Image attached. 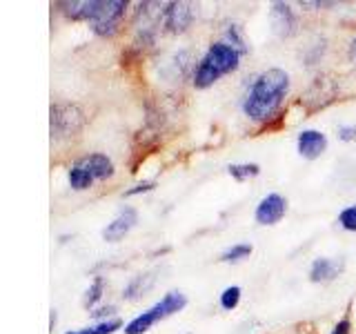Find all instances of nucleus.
I'll list each match as a JSON object with an SVG mask.
<instances>
[{
  "label": "nucleus",
  "mask_w": 356,
  "mask_h": 334,
  "mask_svg": "<svg viewBox=\"0 0 356 334\" xmlns=\"http://www.w3.org/2000/svg\"><path fill=\"white\" fill-rule=\"evenodd\" d=\"M289 92V76L283 70H267L248 89L243 98V114L254 122L270 120Z\"/></svg>",
  "instance_id": "nucleus-1"
},
{
  "label": "nucleus",
  "mask_w": 356,
  "mask_h": 334,
  "mask_svg": "<svg viewBox=\"0 0 356 334\" xmlns=\"http://www.w3.org/2000/svg\"><path fill=\"white\" fill-rule=\"evenodd\" d=\"M241 63V51L232 47L229 42H214L209 45V49L200 58L196 72H194V85L198 89H205L214 85L220 76L229 72H236Z\"/></svg>",
  "instance_id": "nucleus-2"
},
{
  "label": "nucleus",
  "mask_w": 356,
  "mask_h": 334,
  "mask_svg": "<svg viewBox=\"0 0 356 334\" xmlns=\"http://www.w3.org/2000/svg\"><path fill=\"white\" fill-rule=\"evenodd\" d=\"M114 176V163L107 159L105 154H89L78 159L70 170V185L78 192L89 189L96 181H105V178Z\"/></svg>",
  "instance_id": "nucleus-3"
},
{
  "label": "nucleus",
  "mask_w": 356,
  "mask_h": 334,
  "mask_svg": "<svg viewBox=\"0 0 356 334\" xmlns=\"http://www.w3.org/2000/svg\"><path fill=\"white\" fill-rule=\"evenodd\" d=\"M185 305H187V299H185L183 292H167L163 296V301H159V303L152 305L147 312H143V315H138L134 321H129L127 326H125V334H143V332H147L159 321L176 315V312H181Z\"/></svg>",
  "instance_id": "nucleus-4"
},
{
  "label": "nucleus",
  "mask_w": 356,
  "mask_h": 334,
  "mask_svg": "<svg viewBox=\"0 0 356 334\" xmlns=\"http://www.w3.org/2000/svg\"><path fill=\"white\" fill-rule=\"evenodd\" d=\"M51 138H70L76 136L85 125V114L78 105L56 103L51 105Z\"/></svg>",
  "instance_id": "nucleus-5"
},
{
  "label": "nucleus",
  "mask_w": 356,
  "mask_h": 334,
  "mask_svg": "<svg viewBox=\"0 0 356 334\" xmlns=\"http://www.w3.org/2000/svg\"><path fill=\"white\" fill-rule=\"evenodd\" d=\"M125 9H127L125 0H100V7L92 22H89V27L98 36H114L122 16H125Z\"/></svg>",
  "instance_id": "nucleus-6"
},
{
  "label": "nucleus",
  "mask_w": 356,
  "mask_h": 334,
  "mask_svg": "<svg viewBox=\"0 0 356 334\" xmlns=\"http://www.w3.org/2000/svg\"><path fill=\"white\" fill-rule=\"evenodd\" d=\"M194 20V9L189 3H170L163 9V27L170 33H183Z\"/></svg>",
  "instance_id": "nucleus-7"
},
{
  "label": "nucleus",
  "mask_w": 356,
  "mask_h": 334,
  "mask_svg": "<svg viewBox=\"0 0 356 334\" xmlns=\"http://www.w3.org/2000/svg\"><path fill=\"white\" fill-rule=\"evenodd\" d=\"M285 212H287V200L281 194H267L259 203V207H256L254 218L261 225H276L285 216Z\"/></svg>",
  "instance_id": "nucleus-8"
},
{
  "label": "nucleus",
  "mask_w": 356,
  "mask_h": 334,
  "mask_svg": "<svg viewBox=\"0 0 356 334\" xmlns=\"http://www.w3.org/2000/svg\"><path fill=\"white\" fill-rule=\"evenodd\" d=\"M136 223H138L136 209H134V207H122L118 212V216L103 230V239L109 241V243H116L122 237H127V234L134 230V225H136Z\"/></svg>",
  "instance_id": "nucleus-9"
},
{
  "label": "nucleus",
  "mask_w": 356,
  "mask_h": 334,
  "mask_svg": "<svg viewBox=\"0 0 356 334\" xmlns=\"http://www.w3.org/2000/svg\"><path fill=\"white\" fill-rule=\"evenodd\" d=\"M298 154L307 161H314L327 150V138L325 134H321L318 129H303L298 134Z\"/></svg>",
  "instance_id": "nucleus-10"
},
{
  "label": "nucleus",
  "mask_w": 356,
  "mask_h": 334,
  "mask_svg": "<svg viewBox=\"0 0 356 334\" xmlns=\"http://www.w3.org/2000/svg\"><path fill=\"white\" fill-rule=\"evenodd\" d=\"M272 25H274V31L281 38L292 36V33L296 31V25H298L292 7H289L287 3H274L272 5Z\"/></svg>",
  "instance_id": "nucleus-11"
},
{
  "label": "nucleus",
  "mask_w": 356,
  "mask_h": 334,
  "mask_svg": "<svg viewBox=\"0 0 356 334\" xmlns=\"http://www.w3.org/2000/svg\"><path fill=\"white\" fill-rule=\"evenodd\" d=\"M343 259H316L312 263L309 270V281L312 283H330L343 272Z\"/></svg>",
  "instance_id": "nucleus-12"
},
{
  "label": "nucleus",
  "mask_w": 356,
  "mask_h": 334,
  "mask_svg": "<svg viewBox=\"0 0 356 334\" xmlns=\"http://www.w3.org/2000/svg\"><path fill=\"white\" fill-rule=\"evenodd\" d=\"M58 7H65L63 11L72 20H87L92 22L96 11L100 7V0H81V3H60Z\"/></svg>",
  "instance_id": "nucleus-13"
},
{
  "label": "nucleus",
  "mask_w": 356,
  "mask_h": 334,
  "mask_svg": "<svg viewBox=\"0 0 356 334\" xmlns=\"http://www.w3.org/2000/svg\"><path fill=\"white\" fill-rule=\"evenodd\" d=\"M154 281H156V276H152V274H138V276L134 278V281L125 287V292H122V296L129 299V301H136V299H140L145 292H149L152 285H154Z\"/></svg>",
  "instance_id": "nucleus-14"
},
{
  "label": "nucleus",
  "mask_w": 356,
  "mask_h": 334,
  "mask_svg": "<svg viewBox=\"0 0 356 334\" xmlns=\"http://www.w3.org/2000/svg\"><path fill=\"white\" fill-rule=\"evenodd\" d=\"M252 254V245L250 243H238V245H232L229 250L222 252V261L225 263H238L243 259H248Z\"/></svg>",
  "instance_id": "nucleus-15"
},
{
  "label": "nucleus",
  "mask_w": 356,
  "mask_h": 334,
  "mask_svg": "<svg viewBox=\"0 0 356 334\" xmlns=\"http://www.w3.org/2000/svg\"><path fill=\"white\" fill-rule=\"evenodd\" d=\"M229 174L236 178V181H248L261 174V167L256 163H243V165H229Z\"/></svg>",
  "instance_id": "nucleus-16"
},
{
  "label": "nucleus",
  "mask_w": 356,
  "mask_h": 334,
  "mask_svg": "<svg viewBox=\"0 0 356 334\" xmlns=\"http://www.w3.org/2000/svg\"><path fill=\"white\" fill-rule=\"evenodd\" d=\"M122 328V323L118 319L114 321H103V323H98V326L94 328H85V330H78V332H67V334H114L116 330Z\"/></svg>",
  "instance_id": "nucleus-17"
},
{
  "label": "nucleus",
  "mask_w": 356,
  "mask_h": 334,
  "mask_svg": "<svg viewBox=\"0 0 356 334\" xmlns=\"http://www.w3.org/2000/svg\"><path fill=\"white\" fill-rule=\"evenodd\" d=\"M103 287H105V283H103V278H96L94 281V285L87 289L85 292V299H83V305L85 308H94L98 301H100V296H103Z\"/></svg>",
  "instance_id": "nucleus-18"
},
{
  "label": "nucleus",
  "mask_w": 356,
  "mask_h": 334,
  "mask_svg": "<svg viewBox=\"0 0 356 334\" xmlns=\"http://www.w3.org/2000/svg\"><path fill=\"white\" fill-rule=\"evenodd\" d=\"M238 301H241V287L232 285V287H227L225 292L220 294V308L222 310H234V308L238 305Z\"/></svg>",
  "instance_id": "nucleus-19"
},
{
  "label": "nucleus",
  "mask_w": 356,
  "mask_h": 334,
  "mask_svg": "<svg viewBox=\"0 0 356 334\" xmlns=\"http://www.w3.org/2000/svg\"><path fill=\"white\" fill-rule=\"evenodd\" d=\"M339 223H341V228H343V230L356 232V205L345 207V209L341 212V214H339Z\"/></svg>",
  "instance_id": "nucleus-20"
},
{
  "label": "nucleus",
  "mask_w": 356,
  "mask_h": 334,
  "mask_svg": "<svg viewBox=\"0 0 356 334\" xmlns=\"http://www.w3.org/2000/svg\"><path fill=\"white\" fill-rule=\"evenodd\" d=\"M227 38H229V45H232V47H236L241 54L248 51V45H245V40H243V36H241V29H238L236 25H232V29L227 31Z\"/></svg>",
  "instance_id": "nucleus-21"
},
{
  "label": "nucleus",
  "mask_w": 356,
  "mask_h": 334,
  "mask_svg": "<svg viewBox=\"0 0 356 334\" xmlns=\"http://www.w3.org/2000/svg\"><path fill=\"white\" fill-rule=\"evenodd\" d=\"M339 138L350 143V141H356V125H343L339 127Z\"/></svg>",
  "instance_id": "nucleus-22"
},
{
  "label": "nucleus",
  "mask_w": 356,
  "mask_h": 334,
  "mask_svg": "<svg viewBox=\"0 0 356 334\" xmlns=\"http://www.w3.org/2000/svg\"><path fill=\"white\" fill-rule=\"evenodd\" d=\"M350 330H352V323L348 319H343L337 323V328L332 330V334H350Z\"/></svg>",
  "instance_id": "nucleus-23"
},
{
  "label": "nucleus",
  "mask_w": 356,
  "mask_h": 334,
  "mask_svg": "<svg viewBox=\"0 0 356 334\" xmlns=\"http://www.w3.org/2000/svg\"><path fill=\"white\" fill-rule=\"evenodd\" d=\"M149 189H154V183H140V185H136L134 189H129V192H125V196H134V194H140V192H149Z\"/></svg>",
  "instance_id": "nucleus-24"
},
{
  "label": "nucleus",
  "mask_w": 356,
  "mask_h": 334,
  "mask_svg": "<svg viewBox=\"0 0 356 334\" xmlns=\"http://www.w3.org/2000/svg\"><path fill=\"white\" fill-rule=\"evenodd\" d=\"M111 312H114V308H111V305H109V308H100V310L94 312V317L100 319V317H105V315H111Z\"/></svg>",
  "instance_id": "nucleus-25"
},
{
  "label": "nucleus",
  "mask_w": 356,
  "mask_h": 334,
  "mask_svg": "<svg viewBox=\"0 0 356 334\" xmlns=\"http://www.w3.org/2000/svg\"><path fill=\"white\" fill-rule=\"evenodd\" d=\"M350 58L354 61V65H356V38L352 40V45H350Z\"/></svg>",
  "instance_id": "nucleus-26"
}]
</instances>
